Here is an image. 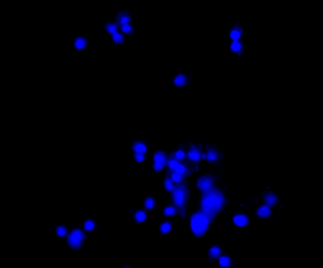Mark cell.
Returning <instances> with one entry per match:
<instances>
[{"instance_id": "cell-1", "label": "cell", "mask_w": 323, "mask_h": 268, "mask_svg": "<svg viewBox=\"0 0 323 268\" xmlns=\"http://www.w3.org/2000/svg\"><path fill=\"white\" fill-rule=\"evenodd\" d=\"M223 196L218 192H210L201 201L202 213L207 217H212L217 213L223 205Z\"/></svg>"}, {"instance_id": "cell-2", "label": "cell", "mask_w": 323, "mask_h": 268, "mask_svg": "<svg viewBox=\"0 0 323 268\" xmlns=\"http://www.w3.org/2000/svg\"><path fill=\"white\" fill-rule=\"evenodd\" d=\"M208 224H209V218L204 213H196L191 218L192 231L197 236H201L206 231Z\"/></svg>"}, {"instance_id": "cell-3", "label": "cell", "mask_w": 323, "mask_h": 268, "mask_svg": "<svg viewBox=\"0 0 323 268\" xmlns=\"http://www.w3.org/2000/svg\"><path fill=\"white\" fill-rule=\"evenodd\" d=\"M83 238H84L83 233L81 231H79V229H76V231L71 232V234L68 236V244L73 248H79L81 245Z\"/></svg>"}, {"instance_id": "cell-4", "label": "cell", "mask_w": 323, "mask_h": 268, "mask_svg": "<svg viewBox=\"0 0 323 268\" xmlns=\"http://www.w3.org/2000/svg\"><path fill=\"white\" fill-rule=\"evenodd\" d=\"M154 169L156 171H160L163 168L164 164H165V155L162 152H157L154 155Z\"/></svg>"}, {"instance_id": "cell-5", "label": "cell", "mask_w": 323, "mask_h": 268, "mask_svg": "<svg viewBox=\"0 0 323 268\" xmlns=\"http://www.w3.org/2000/svg\"><path fill=\"white\" fill-rule=\"evenodd\" d=\"M212 184H213L212 179L207 177L200 178L198 180V188L203 191V192H209L212 188Z\"/></svg>"}, {"instance_id": "cell-6", "label": "cell", "mask_w": 323, "mask_h": 268, "mask_svg": "<svg viewBox=\"0 0 323 268\" xmlns=\"http://www.w3.org/2000/svg\"><path fill=\"white\" fill-rule=\"evenodd\" d=\"M184 201V190L182 188H178L174 192V202L177 206H181Z\"/></svg>"}, {"instance_id": "cell-7", "label": "cell", "mask_w": 323, "mask_h": 268, "mask_svg": "<svg viewBox=\"0 0 323 268\" xmlns=\"http://www.w3.org/2000/svg\"><path fill=\"white\" fill-rule=\"evenodd\" d=\"M257 214L259 217H262V218H267L271 215V210H270V207L267 206V205H265V206H262L258 209L257 210Z\"/></svg>"}, {"instance_id": "cell-8", "label": "cell", "mask_w": 323, "mask_h": 268, "mask_svg": "<svg viewBox=\"0 0 323 268\" xmlns=\"http://www.w3.org/2000/svg\"><path fill=\"white\" fill-rule=\"evenodd\" d=\"M233 222L238 227H245L249 223V220L245 215H236L233 217Z\"/></svg>"}, {"instance_id": "cell-9", "label": "cell", "mask_w": 323, "mask_h": 268, "mask_svg": "<svg viewBox=\"0 0 323 268\" xmlns=\"http://www.w3.org/2000/svg\"><path fill=\"white\" fill-rule=\"evenodd\" d=\"M265 200H266V203H267V206H273V205L276 204L278 198L274 194H268V195L266 196Z\"/></svg>"}, {"instance_id": "cell-10", "label": "cell", "mask_w": 323, "mask_h": 268, "mask_svg": "<svg viewBox=\"0 0 323 268\" xmlns=\"http://www.w3.org/2000/svg\"><path fill=\"white\" fill-rule=\"evenodd\" d=\"M174 83L177 86H179V87H181V86H183L185 83H186V78H185L183 75H179L176 76Z\"/></svg>"}, {"instance_id": "cell-11", "label": "cell", "mask_w": 323, "mask_h": 268, "mask_svg": "<svg viewBox=\"0 0 323 268\" xmlns=\"http://www.w3.org/2000/svg\"><path fill=\"white\" fill-rule=\"evenodd\" d=\"M133 149L136 153H141V154H143V153L145 152L146 150V147L145 145H143V143H135V145L133 146Z\"/></svg>"}, {"instance_id": "cell-12", "label": "cell", "mask_w": 323, "mask_h": 268, "mask_svg": "<svg viewBox=\"0 0 323 268\" xmlns=\"http://www.w3.org/2000/svg\"><path fill=\"white\" fill-rule=\"evenodd\" d=\"M85 45H86V42H85V40L83 39V38H77V39L76 40V42H75V46L77 47V49H80V50L83 49L85 47Z\"/></svg>"}, {"instance_id": "cell-13", "label": "cell", "mask_w": 323, "mask_h": 268, "mask_svg": "<svg viewBox=\"0 0 323 268\" xmlns=\"http://www.w3.org/2000/svg\"><path fill=\"white\" fill-rule=\"evenodd\" d=\"M188 157H189L191 160H199V158H200V155H199V153L198 151H196V150H192V151H190V152H189Z\"/></svg>"}, {"instance_id": "cell-14", "label": "cell", "mask_w": 323, "mask_h": 268, "mask_svg": "<svg viewBox=\"0 0 323 268\" xmlns=\"http://www.w3.org/2000/svg\"><path fill=\"white\" fill-rule=\"evenodd\" d=\"M231 261L228 257H221L219 259V264L223 267H227L230 264Z\"/></svg>"}, {"instance_id": "cell-15", "label": "cell", "mask_w": 323, "mask_h": 268, "mask_svg": "<svg viewBox=\"0 0 323 268\" xmlns=\"http://www.w3.org/2000/svg\"><path fill=\"white\" fill-rule=\"evenodd\" d=\"M135 219L138 222H143L145 219V213L144 212H137L135 214Z\"/></svg>"}, {"instance_id": "cell-16", "label": "cell", "mask_w": 323, "mask_h": 268, "mask_svg": "<svg viewBox=\"0 0 323 268\" xmlns=\"http://www.w3.org/2000/svg\"><path fill=\"white\" fill-rule=\"evenodd\" d=\"M220 254V250L218 247H212L210 249V255L213 257V258H217V256H219Z\"/></svg>"}, {"instance_id": "cell-17", "label": "cell", "mask_w": 323, "mask_h": 268, "mask_svg": "<svg viewBox=\"0 0 323 268\" xmlns=\"http://www.w3.org/2000/svg\"><path fill=\"white\" fill-rule=\"evenodd\" d=\"M113 42L114 43H116V44H121L122 42H123V37L119 34V33H114L113 35Z\"/></svg>"}, {"instance_id": "cell-18", "label": "cell", "mask_w": 323, "mask_h": 268, "mask_svg": "<svg viewBox=\"0 0 323 268\" xmlns=\"http://www.w3.org/2000/svg\"><path fill=\"white\" fill-rule=\"evenodd\" d=\"M240 31L239 30H232L231 32V39L234 41V42H235V41H237L238 39H239V38H240Z\"/></svg>"}, {"instance_id": "cell-19", "label": "cell", "mask_w": 323, "mask_h": 268, "mask_svg": "<svg viewBox=\"0 0 323 268\" xmlns=\"http://www.w3.org/2000/svg\"><path fill=\"white\" fill-rule=\"evenodd\" d=\"M231 50L234 51V52H238V51L241 49V44H240V43H238L237 41H235V42H233V43L231 44Z\"/></svg>"}, {"instance_id": "cell-20", "label": "cell", "mask_w": 323, "mask_h": 268, "mask_svg": "<svg viewBox=\"0 0 323 268\" xmlns=\"http://www.w3.org/2000/svg\"><path fill=\"white\" fill-rule=\"evenodd\" d=\"M207 160H210V161H214V160H217V153H215V152H214V151H212V150H210L209 152H208V154H207Z\"/></svg>"}, {"instance_id": "cell-21", "label": "cell", "mask_w": 323, "mask_h": 268, "mask_svg": "<svg viewBox=\"0 0 323 268\" xmlns=\"http://www.w3.org/2000/svg\"><path fill=\"white\" fill-rule=\"evenodd\" d=\"M116 26L115 25H111V24H109V25H107V26H106V30H107V31L108 32H109V33H111V34H114V33H116Z\"/></svg>"}, {"instance_id": "cell-22", "label": "cell", "mask_w": 323, "mask_h": 268, "mask_svg": "<svg viewBox=\"0 0 323 268\" xmlns=\"http://www.w3.org/2000/svg\"><path fill=\"white\" fill-rule=\"evenodd\" d=\"M170 228H171V226H170L169 223H164L161 227V231L163 233H167L170 231Z\"/></svg>"}, {"instance_id": "cell-23", "label": "cell", "mask_w": 323, "mask_h": 268, "mask_svg": "<svg viewBox=\"0 0 323 268\" xmlns=\"http://www.w3.org/2000/svg\"><path fill=\"white\" fill-rule=\"evenodd\" d=\"M130 21H131V19H130V17L129 16H122L121 17V19H120V24L122 25V26H125V25H129V23H130Z\"/></svg>"}, {"instance_id": "cell-24", "label": "cell", "mask_w": 323, "mask_h": 268, "mask_svg": "<svg viewBox=\"0 0 323 268\" xmlns=\"http://www.w3.org/2000/svg\"><path fill=\"white\" fill-rule=\"evenodd\" d=\"M84 227H85L86 231H92V229L95 227V224L92 221H87L84 224Z\"/></svg>"}, {"instance_id": "cell-25", "label": "cell", "mask_w": 323, "mask_h": 268, "mask_svg": "<svg viewBox=\"0 0 323 268\" xmlns=\"http://www.w3.org/2000/svg\"><path fill=\"white\" fill-rule=\"evenodd\" d=\"M164 186H165V189L167 191H172L173 190V184L171 182V180H169V179H165Z\"/></svg>"}, {"instance_id": "cell-26", "label": "cell", "mask_w": 323, "mask_h": 268, "mask_svg": "<svg viewBox=\"0 0 323 268\" xmlns=\"http://www.w3.org/2000/svg\"><path fill=\"white\" fill-rule=\"evenodd\" d=\"M57 234H58L59 236H61V237L64 236V235L66 234L65 228H64L63 227H59L57 228Z\"/></svg>"}, {"instance_id": "cell-27", "label": "cell", "mask_w": 323, "mask_h": 268, "mask_svg": "<svg viewBox=\"0 0 323 268\" xmlns=\"http://www.w3.org/2000/svg\"><path fill=\"white\" fill-rule=\"evenodd\" d=\"M145 207L148 208V209H152L153 206H154V201H153L151 198H148V199L145 200Z\"/></svg>"}, {"instance_id": "cell-28", "label": "cell", "mask_w": 323, "mask_h": 268, "mask_svg": "<svg viewBox=\"0 0 323 268\" xmlns=\"http://www.w3.org/2000/svg\"><path fill=\"white\" fill-rule=\"evenodd\" d=\"M122 31L124 33H131L132 32V28L129 26V25H125V26H122Z\"/></svg>"}, {"instance_id": "cell-29", "label": "cell", "mask_w": 323, "mask_h": 268, "mask_svg": "<svg viewBox=\"0 0 323 268\" xmlns=\"http://www.w3.org/2000/svg\"><path fill=\"white\" fill-rule=\"evenodd\" d=\"M175 213V209L172 207H168L164 210V214L165 215H173Z\"/></svg>"}, {"instance_id": "cell-30", "label": "cell", "mask_w": 323, "mask_h": 268, "mask_svg": "<svg viewBox=\"0 0 323 268\" xmlns=\"http://www.w3.org/2000/svg\"><path fill=\"white\" fill-rule=\"evenodd\" d=\"M175 171H176V173H177V174L181 175V174H183L184 172H185V167H184V166H182V165H181V164H179L177 167H176Z\"/></svg>"}, {"instance_id": "cell-31", "label": "cell", "mask_w": 323, "mask_h": 268, "mask_svg": "<svg viewBox=\"0 0 323 268\" xmlns=\"http://www.w3.org/2000/svg\"><path fill=\"white\" fill-rule=\"evenodd\" d=\"M168 165H169L170 169L175 170V169H176V167H177V166L179 165V164H178V161H177V160H171L169 161Z\"/></svg>"}, {"instance_id": "cell-32", "label": "cell", "mask_w": 323, "mask_h": 268, "mask_svg": "<svg viewBox=\"0 0 323 268\" xmlns=\"http://www.w3.org/2000/svg\"><path fill=\"white\" fill-rule=\"evenodd\" d=\"M172 179L175 181V182H180L181 179V176L180 174L175 173V174L172 175Z\"/></svg>"}, {"instance_id": "cell-33", "label": "cell", "mask_w": 323, "mask_h": 268, "mask_svg": "<svg viewBox=\"0 0 323 268\" xmlns=\"http://www.w3.org/2000/svg\"><path fill=\"white\" fill-rule=\"evenodd\" d=\"M134 158H135V160H136L137 161H143V160H144V155L141 154V153H136L135 156H134Z\"/></svg>"}, {"instance_id": "cell-34", "label": "cell", "mask_w": 323, "mask_h": 268, "mask_svg": "<svg viewBox=\"0 0 323 268\" xmlns=\"http://www.w3.org/2000/svg\"><path fill=\"white\" fill-rule=\"evenodd\" d=\"M175 156H176V158H177L178 160H181V159H183V157H184V153H183L182 151H178V152H176Z\"/></svg>"}]
</instances>
